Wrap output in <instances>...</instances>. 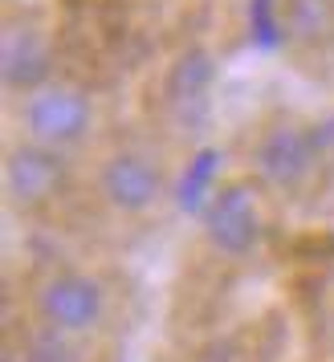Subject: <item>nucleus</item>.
<instances>
[{"mask_svg": "<svg viewBox=\"0 0 334 362\" xmlns=\"http://www.w3.org/2000/svg\"><path fill=\"white\" fill-rule=\"evenodd\" d=\"M21 139L53 151L82 147L94 131V98L74 82H45L17 98Z\"/></svg>", "mask_w": 334, "mask_h": 362, "instance_id": "1", "label": "nucleus"}, {"mask_svg": "<svg viewBox=\"0 0 334 362\" xmlns=\"http://www.w3.org/2000/svg\"><path fill=\"white\" fill-rule=\"evenodd\" d=\"M322 167L314 131L306 122H277L253 147V171L273 192H301Z\"/></svg>", "mask_w": 334, "mask_h": 362, "instance_id": "2", "label": "nucleus"}, {"mask_svg": "<svg viewBox=\"0 0 334 362\" xmlns=\"http://www.w3.org/2000/svg\"><path fill=\"white\" fill-rule=\"evenodd\" d=\"M37 313L45 326H57L66 334H90L106 317V289L90 273L62 269L37 289Z\"/></svg>", "mask_w": 334, "mask_h": 362, "instance_id": "3", "label": "nucleus"}, {"mask_svg": "<svg viewBox=\"0 0 334 362\" xmlns=\"http://www.w3.org/2000/svg\"><path fill=\"white\" fill-rule=\"evenodd\" d=\"M212 90H217V57L204 45H188L171 57L163 74V110L175 127H200L212 110Z\"/></svg>", "mask_w": 334, "mask_h": 362, "instance_id": "4", "label": "nucleus"}, {"mask_svg": "<svg viewBox=\"0 0 334 362\" xmlns=\"http://www.w3.org/2000/svg\"><path fill=\"white\" fill-rule=\"evenodd\" d=\"M261 236V204L249 183H224L204 204V240L220 257H245Z\"/></svg>", "mask_w": 334, "mask_h": 362, "instance_id": "5", "label": "nucleus"}, {"mask_svg": "<svg viewBox=\"0 0 334 362\" xmlns=\"http://www.w3.org/2000/svg\"><path fill=\"white\" fill-rule=\"evenodd\" d=\"M66 151L21 139L4 155V196L17 208H41L66 187Z\"/></svg>", "mask_w": 334, "mask_h": 362, "instance_id": "6", "label": "nucleus"}, {"mask_svg": "<svg viewBox=\"0 0 334 362\" xmlns=\"http://www.w3.org/2000/svg\"><path fill=\"white\" fill-rule=\"evenodd\" d=\"M0 82L13 98L53 82V45L41 25H33V21H8L4 25V33H0Z\"/></svg>", "mask_w": 334, "mask_h": 362, "instance_id": "7", "label": "nucleus"}, {"mask_svg": "<svg viewBox=\"0 0 334 362\" xmlns=\"http://www.w3.org/2000/svg\"><path fill=\"white\" fill-rule=\"evenodd\" d=\"M98 192L115 212L139 216L163 196V171L143 151H115L98 171Z\"/></svg>", "mask_w": 334, "mask_h": 362, "instance_id": "8", "label": "nucleus"}, {"mask_svg": "<svg viewBox=\"0 0 334 362\" xmlns=\"http://www.w3.org/2000/svg\"><path fill=\"white\" fill-rule=\"evenodd\" d=\"M285 33L298 45H322L334 33V0H285Z\"/></svg>", "mask_w": 334, "mask_h": 362, "instance_id": "9", "label": "nucleus"}, {"mask_svg": "<svg viewBox=\"0 0 334 362\" xmlns=\"http://www.w3.org/2000/svg\"><path fill=\"white\" fill-rule=\"evenodd\" d=\"M25 362H82L78 334H66L57 326H37L25 338Z\"/></svg>", "mask_w": 334, "mask_h": 362, "instance_id": "10", "label": "nucleus"}, {"mask_svg": "<svg viewBox=\"0 0 334 362\" xmlns=\"http://www.w3.org/2000/svg\"><path fill=\"white\" fill-rule=\"evenodd\" d=\"M314 143H318V155H322V167L326 163H334V115H326V118H318L314 127Z\"/></svg>", "mask_w": 334, "mask_h": 362, "instance_id": "11", "label": "nucleus"}]
</instances>
